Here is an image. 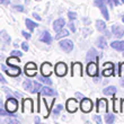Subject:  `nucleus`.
I'll return each instance as SVG.
<instances>
[{"label": "nucleus", "mask_w": 124, "mask_h": 124, "mask_svg": "<svg viewBox=\"0 0 124 124\" xmlns=\"http://www.w3.org/2000/svg\"><path fill=\"white\" fill-rule=\"evenodd\" d=\"M34 107H33V101L31 98H26L23 101V112L24 113H33Z\"/></svg>", "instance_id": "nucleus-11"}, {"label": "nucleus", "mask_w": 124, "mask_h": 124, "mask_svg": "<svg viewBox=\"0 0 124 124\" xmlns=\"http://www.w3.org/2000/svg\"><path fill=\"white\" fill-rule=\"evenodd\" d=\"M68 17H69V19L70 20H73L77 18V14L76 13H72V11H69L68 13Z\"/></svg>", "instance_id": "nucleus-35"}, {"label": "nucleus", "mask_w": 124, "mask_h": 124, "mask_svg": "<svg viewBox=\"0 0 124 124\" xmlns=\"http://www.w3.org/2000/svg\"><path fill=\"white\" fill-rule=\"evenodd\" d=\"M122 1H123V2H124V0H122Z\"/></svg>", "instance_id": "nucleus-54"}, {"label": "nucleus", "mask_w": 124, "mask_h": 124, "mask_svg": "<svg viewBox=\"0 0 124 124\" xmlns=\"http://www.w3.org/2000/svg\"><path fill=\"white\" fill-rule=\"evenodd\" d=\"M5 123H9V124H19L18 120H14V118H8L5 121Z\"/></svg>", "instance_id": "nucleus-34"}, {"label": "nucleus", "mask_w": 124, "mask_h": 124, "mask_svg": "<svg viewBox=\"0 0 124 124\" xmlns=\"http://www.w3.org/2000/svg\"><path fill=\"white\" fill-rule=\"evenodd\" d=\"M37 67H36L35 63H33V62H28L25 64V73L26 76L28 77H34V76H37Z\"/></svg>", "instance_id": "nucleus-4"}, {"label": "nucleus", "mask_w": 124, "mask_h": 124, "mask_svg": "<svg viewBox=\"0 0 124 124\" xmlns=\"http://www.w3.org/2000/svg\"><path fill=\"white\" fill-rule=\"evenodd\" d=\"M113 101H114V107H113V108H114V111L115 112H118V111H120V108H118V105H117V101H116V99H114Z\"/></svg>", "instance_id": "nucleus-43"}, {"label": "nucleus", "mask_w": 124, "mask_h": 124, "mask_svg": "<svg viewBox=\"0 0 124 124\" xmlns=\"http://www.w3.org/2000/svg\"><path fill=\"white\" fill-rule=\"evenodd\" d=\"M76 97L78 98V99H80V101H82V99L85 98V96L82 94H80V93H76Z\"/></svg>", "instance_id": "nucleus-44"}, {"label": "nucleus", "mask_w": 124, "mask_h": 124, "mask_svg": "<svg viewBox=\"0 0 124 124\" xmlns=\"http://www.w3.org/2000/svg\"><path fill=\"white\" fill-rule=\"evenodd\" d=\"M115 121V115L113 114H106L105 115V122L107 124H111Z\"/></svg>", "instance_id": "nucleus-29"}, {"label": "nucleus", "mask_w": 124, "mask_h": 124, "mask_svg": "<svg viewBox=\"0 0 124 124\" xmlns=\"http://www.w3.org/2000/svg\"><path fill=\"white\" fill-rule=\"evenodd\" d=\"M41 72H42L43 76H45V77H49V76L53 72V67H52V64H51L50 62H45V63H43L42 67H41Z\"/></svg>", "instance_id": "nucleus-12"}, {"label": "nucleus", "mask_w": 124, "mask_h": 124, "mask_svg": "<svg viewBox=\"0 0 124 124\" xmlns=\"http://www.w3.org/2000/svg\"><path fill=\"white\" fill-rule=\"evenodd\" d=\"M35 123H39V117H35Z\"/></svg>", "instance_id": "nucleus-50"}, {"label": "nucleus", "mask_w": 124, "mask_h": 124, "mask_svg": "<svg viewBox=\"0 0 124 124\" xmlns=\"http://www.w3.org/2000/svg\"><path fill=\"white\" fill-rule=\"evenodd\" d=\"M95 6L98 7L101 9L103 16L106 20L109 19V15H108V10H107V7H106V2L104 0H95Z\"/></svg>", "instance_id": "nucleus-3"}, {"label": "nucleus", "mask_w": 124, "mask_h": 124, "mask_svg": "<svg viewBox=\"0 0 124 124\" xmlns=\"http://www.w3.org/2000/svg\"><path fill=\"white\" fill-rule=\"evenodd\" d=\"M96 44H97V46L99 47V49H105V47L107 46V43H106L105 37H99V39H97Z\"/></svg>", "instance_id": "nucleus-23"}, {"label": "nucleus", "mask_w": 124, "mask_h": 124, "mask_svg": "<svg viewBox=\"0 0 124 124\" xmlns=\"http://www.w3.org/2000/svg\"><path fill=\"white\" fill-rule=\"evenodd\" d=\"M7 65H8V68H7L5 64H1V69H2L5 72H7L9 76H11V77H17V76L20 75L19 67H16V65H14V64H7Z\"/></svg>", "instance_id": "nucleus-1"}, {"label": "nucleus", "mask_w": 124, "mask_h": 124, "mask_svg": "<svg viewBox=\"0 0 124 124\" xmlns=\"http://www.w3.org/2000/svg\"><path fill=\"white\" fill-rule=\"evenodd\" d=\"M10 54H11V56H18V58L23 55V53L19 52V51H17V50H14V51H11V52H10Z\"/></svg>", "instance_id": "nucleus-33"}, {"label": "nucleus", "mask_w": 124, "mask_h": 124, "mask_svg": "<svg viewBox=\"0 0 124 124\" xmlns=\"http://www.w3.org/2000/svg\"><path fill=\"white\" fill-rule=\"evenodd\" d=\"M122 22L124 23V15H123V17H122Z\"/></svg>", "instance_id": "nucleus-52"}, {"label": "nucleus", "mask_w": 124, "mask_h": 124, "mask_svg": "<svg viewBox=\"0 0 124 124\" xmlns=\"http://www.w3.org/2000/svg\"><path fill=\"white\" fill-rule=\"evenodd\" d=\"M104 1H105L106 3H108L109 6H112V7L115 6V5H114V0H104Z\"/></svg>", "instance_id": "nucleus-45"}, {"label": "nucleus", "mask_w": 124, "mask_h": 124, "mask_svg": "<svg viewBox=\"0 0 124 124\" xmlns=\"http://www.w3.org/2000/svg\"><path fill=\"white\" fill-rule=\"evenodd\" d=\"M34 84V87H33V90H32V93L33 94H35V93H39V92H41V89H42V87L43 86L39 84V82H37V81H34L33 82Z\"/></svg>", "instance_id": "nucleus-28"}, {"label": "nucleus", "mask_w": 124, "mask_h": 124, "mask_svg": "<svg viewBox=\"0 0 124 124\" xmlns=\"http://www.w3.org/2000/svg\"><path fill=\"white\" fill-rule=\"evenodd\" d=\"M104 70H103V75L105 77H108V76H112L113 75V70H114V64L112 62H106L104 63Z\"/></svg>", "instance_id": "nucleus-14"}, {"label": "nucleus", "mask_w": 124, "mask_h": 124, "mask_svg": "<svg viewBox=\"0 0 124 124\" xmlns=\"http://www.w3.org/2000/svg\"><path fill=\"white\" fill-rule=\"evenodd\" d=\"M36 77H37V79H39V81H42V82H44V84H45V85H49V86H51L53 84L52 82V80H51V79H49L47 78V77H45V76H36Z\"/></svg>", "instance_id": "nucleus-25"}, {"label": "nucleus", "mask_w": 124, "mask_h": 124, "mask_svg": "<svg viewBox=\"0 0 124 124\" xmlns=\"http://www.w3.org/2000/svg\"><path fill=\"white\" fill-rule=\"evenodd\" d=\"M64 25H65V20L63 18H59V19L54 20V23H53V30L55 31V32H59V31L63 30Z\"/></svg>", "instance_id": "nucleus-16"}, {"label": "nucleus", "mask_w": 124, "mask_h": 124, "mask_svg": "<svg viewBox=\"0 0 124 124\" xmlns=\"http://www.w3.org/2000/svg\"><path fill=\"white\" fill-rule=\"evenodd\" d=\"M59 44L60 47L63 49V51H65V52H71L73 50V42L71 39H61Z\"/></svg>", "instance_id": "nucleus-7"}, {"label": "nucleus", "mask_w": 124, "mask_h": 124, "mask_svg": "<svg viewBox=\"0 0 124 124\" xmlns=\"http://www.w3.org/2000/svg\"><path fill=\"white\" fill-rule=\"evenodd\" d=\"M14 8H15V10H17V11H24V7L23 6H20V5H18V6H14Z\"/></svg>", "instance_id": "nucleus-40"}, {"label": "nucleus", "mask_w": 124, "mask_h": 124, "mask_svg": "<svg viewBox=\"0 0 124 124\" xmlns=\"http://www.w3.org/2000/svg\"><path fill=\"white\" fill-rule=\"evenodd\" d=\"M87 73H88L90 77H95L97 76L98 73V67H97V63L94 61H90L87 64Z\"/></svg>", "instance_id": "nucleus-10"}, {"label": "nucleus", "mask_w": 124, "mask_h": 124, "mask_svg": "<svg viewBox=\"0 0 124 124\" xmlns=\"http://www.w3.org/2000/svg\"><path fill=\"white\" fill-rule=\"evenodd\" d=\"M111 33L108 32V31H105V37H108V39H109V37H111Z\"/></svg>", "instance_id": "nucleus-47"}, {"label": "nucleus", "mask_w": 124, "mask_h": 124, "mask_svg": "<svg viewBox=\"0 0 124 124\" xmlns=\"http://www.w3.org/2000/svg\"><path fill=\"white\" fill-rule=\"evenodd\" d=\"M69 35V32L67 30H61L58 32V34L55 35V39H61L62 37H67Z\"/></svg>", "instance_id": "nucleus-27"}, {"label": "nucleus", "mask_w": 124, "mask_h": 124, "mask_svg": "<svg viewBox=\"0 0 124 124\" xmlns=\"http://www.w3.org/2000/svg\"><path fill=\"white\" fill-rule=\"evenodd\" d=\"M71 76L72 77H82V64L80 62H75L71 65Z\"/></svg>", "instance_id": "nucleus-6"}, {"label": "nucleus", "mask_w": 124, "mask_h": 124, "mask_svg": "<svg viewBox=\"0 0 124 124\" xmlns=\"http://www.w3.org/2000/svg\"><path fill=\"white\" fill-rule=\"evenodd\" d=\"M0 115H2V116H7V115H10V113L8 111H5L3 108H0Z\"/></svg>", "instance_id": "nucleus-39"}, {"label": "nucleus", "mask_w": 124, "mask_h": 124, "mask_svg": "<svg viewBox=\"0 0 124 124\" xmlns=\"http://www.w3.org/2000/svg\"><path fill=\"white\" fill-rule=\"evenodd\" d=\"M5 108L9 113H15L18 109V101H17V99H15L14 97H8V99L6 101V104H5Z\"/></svg>", "instance_id": "nucleus-2"}, {"label": "nucleus", "mask_w": 124, "mask_h": 124, "mask_svg": "<svg viewBox=\"0 0 124 124\" xmlns=\"http://www.w3.org/2000/svg\"><path fill=\"white\" fill-rule=\"evenodd\" d=\"M98 56V53L97 51L94 49V47H92V49L88 51V53H87V56H86V59H87V61L90 62V61H94L96 58Z\"/></svg>", "instance_id": "nucleus-18"}, {"label": "nucleus", "mask_w": 124, "mask_h": 124, "mask_svg": "<svg viewBox=\"0 0 124 124\" xmlns=\"http://www.w3.org/2000/svg\"><path fill=\"white\" fill-rule=\"evenodd\" d=\"M111 46L117 51H124V41H114L111 43Z\"/></svg>", "instance_id": "nucleus-19"}, {"label": "nucleus", "mask_w": 124, "mask_h": 124, "mask_svg": "<svg viewBox=\"0 0 124 124\" xmlns=\"http://www.w3.org/2000/svg\"><path fill=\"white\" fill-rule=\"evenodd\" d=\"M68 26H69V28H70V31H72V33H75L76 32V27H75V24L72 23V20L70 22V23L68 24Z\"/></svg>", "instance_id": "nucleus-38"}, {"label": "nucleus", "mask_w": 124, "mask_h": 124, "mask_svg": "<svg viewBox=\"0 0 124 124\" xmlns=\"http://www.w3.org/2000/svg\"><path fill=\"white\" fill-rule=\"evenodd\" d=\"M65 107L68 109L69 113H75L77 111V108H78V104H77V101H76L75 98H70L67 101V105H65Z\"/></svg>", "instance_id": "nucleus-13"}, {"label": "nucleus", "mask_w": 124, "mask_h": 124, "mask_svg": "<svg viewBox=\"0 0 124 124\" xmlns=\"http://www.w3.org/2000/svg\"><path fill=\"white\" fill-rule=\"evenodd\" d=\"M1 37H2V39L5 41V43H7V44L10 42V37L7 35V33L5 32V31H2V32H1Z\"/></svg>", "instance_id": "nucleus-31"}, {"label": "nucleus", "mask_w": 124, "mask_h": 124, "mask_svg": "<svg viewBox=\"0 0 124 124\" xmlns=\"http://www.w3.org/2000/svg\"><path fill=\"white\" fill-rule=\"evenodd\" d=\"M112 32H113V34H114L117 39H121L124 35V28L122 26H120V25H113Z\"/></svg>", "instance_id": "nucleus-15"}, {"label": "nucleus", "mask_w": 124, "mask_h": 124, "mask_svg": "<svg viewBox=\"0 0 124 124\" xmlns=\"http://www.w3.org/2000/svg\"><path fill=\"white\" fill-rule=\"evenodd\" d=\"M39 39H41L42 42L46 43V44H51V43H52V36H51V34H50L47 31H45V32L42 33V35H41Z\"/></svg>", "instance_id": "nucleus-17"}, {"label": "nucleus", "mask_w": 124, "mask_h": 124, "mask_svg": "<svg viewBox=\"0 0 124 124\" xmlns=\"http://www.w3.org/2000/svg\"><path fill=\"white\" fill-rule=\"evenodd\" d=\"M22 34H23V36L25 37V39H31V34H30V33H27V32H25V31H23V32H22Z\"/></svg>", "instance_id": "nucleus-42"}, {"label": "nucleus", "mask_w": 124, "mask_h": 124, "mask_svg": "<svg viewBox=\"0 0 124 124\" xmlns=\"http://www.w3.org/2000/svg\"><path fill=\"white\" fill-rule=\"evenodd\" d=\"M22 47H23V50L24 51H28V44H27V42H23L22 43Z\"/></svg>", "instance_id": "nucleus-41"}, {"label": "nucleus", "mask_w": 124, "mask_h": 124, "mask_svg": "<svg viewBox=\"0 0 124 124\" xmlns=\"http://www.w3.org/2000/svg\"><path fill=\"white\" fill-rule=\"evenodd\" d=\"M14 46H15V47H18V43H14Z\"/></svg>", "instance_id": "nucleus-51"}, {"label": "nucleus", "mask_w": 124, "mask_h": 124, "mask_svg": "<svg viewBox=\"0 0 124 124\" xmlns=\"http://www.w3.org/2000/svg\"><path fill=\"white\" fill-rule=\"evenodd\" d=\"M62 108H63V106H62V105H56L55 109H54V114H55V115H59V113L62 111Z\"/></svg>", "instance_id": "nucleus-36"}, {"label": "nucleus", "mask_w": 124, "mask_h": 124, "mask_svg": "<svg viewBox=\"0 0 124 124\" xmlns=\"http://www.w3.org/2000/svg\"><path fill=\"white\" fill-rule=\"evenodd\" d=\"M93 120L97 124H101V116H98V115H94V116H93Z\"/></svg>", "instance_id": "nucleus-37"}, {"label": "nucleus", "mask_w": 124, "mask_h": 124, "mask_svg": "<svg viewBox=\"0 0 124 124\" xmlns=\"http://www.w3.org/2000/svg\"><path fill=\"white\" fill-rule=\"evenodd\" d=\"M0 3H1V5H9L10 1L9 0H0Z\"/></svg>", "instance_id": "nucleus-46"}, {"label": "nucleus", "mask_w": 124, "mask_h": 124, "mask_svg": "<svg viewBox=\"0 0 124 124\" xmlns=\"http://www.w3.org/2000/svg\"><path fill=\"white\" fill-rule=\"evenodd\" d=\"M33 87H34V84H32V81H31L30 79H27V80H25L24 81V84H23V88L25 89V90H28V92H31L32 93V90H33Z\"/></svg>", "instance_id": "nucleus-24"}, {"label": "nucleus", "mask_w": 124, "mask_h": 124, "mask_svg": "<svg viewBox=\"0 0 124 124\" xmlns=\"http://www.w3.org/2000/svg\"><path fill=\"white\" fill-rule=\"evenodd\" d=\"M33 16H34V18H36V19H37V20H41V17H39V15H37V14H36V13H34V14H33Z\"/></svg>", "instance_id": "nucleus-48"}, {"label": "nucleus", "mask_w": 124, "mask_h": 124, "mask_svg": "<svg viewBox=\"0 0 124 124\" xmlns=\"http://www.w3.org/2000/svg\"><path fill=\"white\" fill-rule=\"evenodd\" d=\"M25 23H26V26H27V28L30 30V32H33V31L35 30V27L39 26L35 22H33V20H31V19H26Z\"/></svg>", "instance_id": "nucleus-22"}, {"label": "nucleus", "mask_w": 124, "mask_h": 124, "mask_svg": "<svg viewBox=\"0 0 124 124\" xmlns=\"http://www.w3.org/2000/svg\"><path fill=\"white\" fill-rule=\"evenodd\" d=\"M93 31L90 30V28H84L82 30V35H84V37H87V36L89 35V34H92Z\"/></svg>", "instance_id": "nucleus-32"}, {"label": "nucleus", "mask_w": 124, "mask_h": 124, "mask_svg": "<svg viewBox=\"0 0 124 124\" xmlns=\"http://www.w3.org/2000/svg\"><path fill=\"white\" fill-rule=\"evenodd\" d=\"M0 81L2 82V84H6V80H5V78H3V76H0Z\"/></svg>", "instance_id": "nucleus-49"}, {"label": "nucleus", "mask_w": 124, "mask_h": 124, "mask_svg": "<svg viewBox=\"0 0 124 124\" xmlns=\"http://www.w3.org/2000/svg\"><path fill=\"white\" fill-rule=\"evenodd\" d=\"M41 92L44 95H47V96H54V95H56L55 90H53L52 88H49V87H46V86H43L42 89H41Z\"/></svg>", "instance_id": "nucleus-21"}, {"label": "nucleus", "mask_w": 124, "mask_h": 124, "mask_svg": "<svg viewBox=\"0 0 124 124\" xmlns=\"http://www.w3.org/2000/svg\"><path fill=\"white\" fill-rule=\"evenodd\" d=\"M97 113H106L108 108V103L106 98H99L97 99Z\"/></svg>", "instance_id": "nucleus-5"}, {"label": "nucleus", "mask_w": 124, "mask_h": 124, "mask_svg": "<svg viewBox=\"0 0 124 124\" xmlns=\"http://www.w3.org/2000/svg\"><path fill=\"white\" fill-rule=\"evenodd\" d=\"M96 28H97L99 32H103V31L106 30V24L103 20H97L96 22Z\"/></svg>", "instance_id": "nucleus-26"}, {"label": "nucleus", "mask_w": 124, "mask_h": 124, "mask_svg": "<svg viewBox=\"0 0 124 124\" xmlns=\"http://www.w3.org/2000/svg\"><path fill=\"white\" fill-rule=\"evenodd\" d=\"M35 1H39V0H35Z\"/></svg>", "instance_id": "nucleus-53"}, {"label": "nucleus", "mask_w": 124, "mask_h": 124, "mask_svg": "<svg viewBox=\"0 0 124 124\" xmlns=\"http://www.w3.org/2000/svg\"><path fill=\"white\" fill-rule=\"evenodd\" d=\"M80 107H81V111L84 113H89L93 109V101L89 98H84L81 101Z\"/></svg>", "instance_id": "nucleus-9"}, {"label": "nucleus", "mask_w": 124, "mask_h": 124, "mask_svg": "<svg viewBox=\"0 0 124 124\" xmlns=\"http://www.w3.org/2000/svg\"><path fill=\"white\" fill-rule=\"evenodd\" d=\"M118 76H120V78L124 80V62L120 63V67H118Z\"/></svg>", "instance_id": "nucleus-30"}, {"label": "nucleus", "mask_w": 124, "mask_h": 124, "mask_svg": "<svg viewBox=\"0 0 124 124\" xmlns=\"http://www.w3.org/2000/svg\"><path fill=\"white\" fill-rule=\"evenodd\" d=\"M116 87H114V86H108V87H106V88H104V90H103V93H104V95H106V96H113V95L116 94Z\"/></svg>", "instance_id": "nucleus-20"}, {"label": "nucleus", "mask_w": 124, "mask_h": 124, "mask_svg": "<svg viewBox=\"0 0 124 124\" xmlns=\"http://www.w3.org/2000/svg\"><path fill=\"white\" fill-rule=\"evenodd\" d=\"M67 64L63 63V62H59V63H56L55 64V68H54V71H55L56 76H59V77H63L65 76L67 73Z\"/></svg>", "instance_id": "nucleus-8"}]
</instances>
